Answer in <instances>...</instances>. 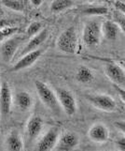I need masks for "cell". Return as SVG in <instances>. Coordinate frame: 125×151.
Segmentation results:
<instances>
[{
  "label": "cell",
  "mask_w": 125,
  "mask_h": 151,
  "mask_svg": "<svg viewBox=\"0 0 125 151\" xmlns=\"http://www.w3.org/2000/svg\"><path fill=\"white\" fill-rule=\"evenodd\" d=\"M114 87L116 88V90H117V92H118V94H119V95H121V99L122 102H124V101H125V91H124L123 86L121 87V86H118V85H115V84H114Z\"/></svg>",
  "instance_id": "obj_25"
},
{
  "label": "cell",
  "mask_w": 125,
  "mask_h": 151,
  "mask_svg": "<svg viewBox=\"0 0 125 151\" xmlns=\"http://www.w3.org/2000/svg\"><path fill=\"white\" fill-rule=\"evenodd\" d=\"M88 137L96 144L107 143L109 139V131L105 124L95 123L88 132Z\"/></svg>",
  "instance_id": "obj_8"
},
{
  "label": "cell",
  "mask_w": 125,
  "mask_h": 151,
  "mask_svg": "<svg viewBox=\"0 0 125 151\" xmlns=\"http://www.w3.org/2000/svg\"><path fill=\"white\" fill-rule=\"evenodd\" d=\"M25 40V37H22V36H14V37H9L7 39V40L4 41V43L1 45L0 48V53H1V56L3 60L9 63L14 58V55L16 54L18 48L20 45Z\"/></svg>",
  "instance_id": "obj_6"
},
{
  "label": "cell",
  "mask_w": 125,
  "mask_h": 151,
  "mask_svg": "<svg viewBox=\"0 0 125 151\" xmlns=\"http://www.w3.org/2000/svg\"><path fill=\"white\" fill-rule=\"evenodd\" d=\"M87 1H89V2H95V1H98V0H87Z\"/></svg>",
  "instance_id": "obj_32"
},
{
  "label": "cell",
  "mask_w": 125,
  "mask_h": 151,
  "mask_svg": "<svg viewBox=\"0 0 125 151\" xmlns=\"http://www.w3.org/2000/svg\"><path fill=\"white\" fill-rule=\"evenodd\" d=\"M85 98L93 107L104 112H114L117 108L116 101L107 94H90Z\"/></svg>",
  "instance_id": "obj_5"
},
{
  "label": "cell",
  "mask_w": 125,
  "mask_h": 151,
  "mask_svg": "<svg viewBox=\"0 0 125 151\" xmlns=\"http://www.w3.org/2000/svg\"><path fill=\"white\" fill-rule=\"evenodd\" d=\"M43 120L39 116H33L29 118L26 125V131L30 140L36 139L42 132Z\"/></svg>",
  "instance_id": "obj_14"
},
{
  "label": "cell",
  "mask_w": 125,
  "mask_h": 151,
  "mask_svg": "<svg viewBox=\"0 0 125 151\" xmlns=\"http://www.w3.org/2000/svg\"><path fill=\"white\" fill-rule=\"evenodd\" d=\"M115 126L116 127H118L121 131L122 132H124V129H125V124H124V122L122 121V122H117V123H115Z\"/></svg>",
  "instance_id": "obj_30"
},
{
  "label": "cell",
  "mask_w": 125,
  "mask_h": 151,
  "mask_svg": "<svg viewBox=\"0 0 125 151\" xmlns=\"http://www.w3.org/2000/svg\"><path fill=\"white\" fill-rule=\"evenodd\" d=\"M58 49L66 54H75L77 48V37L75 27H69L62 31L57 40Z\"/></svg>",
  "instance_id": "obj_2"
},
{
  "label": "cell",
  "mask_w": 125,
  "mask_h": 151,
  "mask_svg": "<svg viewBox=\"0 0 125 151\" xmlns=\"http://www.w3.org/2000/svg\"><path fill=\"white\" fill-rule=\"evenodd\" d=\"M43 1H44V0H30L31 4H32L33 6H35V7H39L40 5L43 3Z\"/></svg>",
  "instance_id": "obj_29"
},
{
  "label": "cell",
  "mask_w": 125,
  "mask_h": 151,
  "mask_svg": "<svg viewBox=\"0 0 125 151\" xmlns=\"http://www.w3.org/2000/svg\"><path fill=\"white\" fill-rule=\"evenodd\" d=\"M19 1H21L23 4H24V5H26V2H27V0H19Z\"/></svg>",
  "instance_id": "obj_31"
},
{
  "label": "cell",
  "mask_w": 125,
  "mask_h": 151,
  "mask_svg": "<svg viewBox=\"0 0 125 151\" xmlns=\"http://www.w3.org/2000/svg\"><path fill=\"white\" fill-rule=\"evenodd\" d=\"M101 32L107 40H115L119 32V27L115 22L106 21L101 24Z\"/></svg>",
  "instance_id": "obj_15"
},
{
  "label": "cell",
  "mask_w": 125,
  "mask_h": 151,
  "mask_svg": "<svg viewBox=\"0 0 125 151\" xmlns=\"http://www.w3.org/2000/svg\"><path fill=\"white\" fill-rule=\"evenodd\" d=\"M12 105V94L10 87L8 83L4 82L1 87H0V111L4 114L7 116L11 110Z\"/></svg>",
  "instance_id": "obj_11"
},
{
  "label": "cell",
  "mask_w": 125,
  "mask_h": 151,
  "mask_svg": "<svg viewBox=\"0 0 125 151\" xmlns=\"http://www.w3.org/2000/svg\"><path fill=\"white\" fill-rule=\"evenodd\" d=\"M107 77L115 85L123 86L125 84V73L122 68L114 63H107L105 66Z\"/></svg>",
  "instance_id": "obj_9"
},
{
  "label": "cell",
  "mask_w": 125,
  "mask_h": 151,
  "mask_svg": "<svg viewBox=\"0 0 125 151\" xmlns=\"http://www.w3.org/2000/svg\"><path fill=\"white\" fill-rule=\"evenodd\" d=\"M76 78L81 84H89L93 80V73L89 68L82 66L77 71Z\"/></svg>",
  "instance_id": "obj_19"
},
{
  "label": "cell",
  "mask_w": 125,
  "mask_h": 151,
  "mask_svg": "<svg viewBox=\"0 0 125 151\" xmlns=\"http://www.w3.org/2000/svg\"><path fill=\"white\" fill-rule=\"evenodd\" d=\"M17 31H18V27H8L3 29H0V42L13 36Z\"/></svg>",
  "instance_id": "obj_23"
},
{
  "label": "cell",
  "mask_w": 125,
  "mask_h": 151,
  "mask_svg": "<svg viewBox=\"0 0 125 151\" xmlns=\"http://www.w3.org/2000/svg\"><path fill=\"white\" fill-rule=\"evenodd\" d=\"M35 86L41 102L47 108H49L51 112L59 114L62 108L60 106L58 100H57L55 93L42 81H35Z\"/></svg>",
  "instance_id": "obj_1"
},
{
  "label": "cell",
  "mask_w": 125,
  "mask_h": 151,
  "mask_svg": "<svg viewBox=\"0 0 125 151\" xmlns=\"http://www.w3.org/2000/svg\"><path fill=\"white\" fill-rule=\"evenodd\" d=\"M2 4L6 8L18 12H23L25 8V5L19 0H2Z\"/></svg>",
  "instance_id": "obj_20"
},
{
  "label": "cell",
  "mask_w": 125,
  "mask_h": 151,
  "mask_svg": "<svg viewBox=\"0 0 125 151\" xmlns=\"http://www.w3.org/2000/svg\"><path fill=\"white\" fill-rule=\"evenodd\" d=\"M117 147L121 150V151H124L125 150V138L124 137H121V138H119L117 141L115 142Z\"/></svg>",
  "instance_id": "obj_27"
},
{
  "label": "cell",
  "mask_w": 125,
  "mask_h": 151,
  "mask_svg": "<svg viewBox=\"0 0 125 151\" xmlns=\"http://www.w3.org/2000/svg\"><path fill=\"white\" fill-rule=\"evenodd\" d=\"M74 6L73 0H53L50 5V10L53 13H59Z\"/></svg>",
  "instance_id": "obj_18"
},
{
  "label": "cell",
  "mask_w": 125,
  "mask_h": 151,
  "mask_svg": "<svg viewBox=\"0 0 125 151\" xmlns=\"http://www.w3.org/2000/svg\"><path fill=\"white\" fill-rule=\"evenodd\" d=\"M56 97L61 108L67 116H74L77 112V101L73 93L66 88L59 87L56 89Z\"/></svg>",
  "instance_id": "obj_4"
},
{
  "label": "cell",
  "mask_w": 125,
  "mask_h": 151,
  "mask_svg": "<svg viewBox=\"0 0 125 151\" xmlns=\"http://www.w3.org/2000/svg\"><path fill=\"white\" fill-rule=\"evenodd\" d=\"M7 149L9 151H20L23 149V142L17 131H12L9 134L6 141Z\"/></svg>",
  "instance_id": "obj_17"
},
{
  "label": "cell",
  "mask_w": 125,
  "mask_h": 151,
  "mask_svg": "<svg viewBox=\"0 0 125 151\" xmlns=\"http://www.w3.org/2000/svg\"><path fill=\"white\" fill-rule=\"evenodd\" d=\"M59 139V129L51 128L46 132L44 136L39 140L36 149L39 151H49L55 148Z\"/></svg>",
  "instance_id": "obj_7"
},
{
  "label": "cell",
  "mask_w": 125,
  "mask_h": 151,
  "mask_svg": "<svg viewBox=\"0 0 125 151\" xmlns=\"http://www.w3.org/2000/svg\"><path fill=\"white\" fill-rule=\"evenodd\" d=\"M0 87H1V86H0Z\"/></svg>",
  "instance_id": "obj_33"
},
{
  "label": "cell",
  "mask_w": 125,
  "mask_h": 151,
  "mask_svg": "<svg viewBox=\"0 0 125 151\" xmlns=\"http://www.w3.org/2000/svg\"><path fill=\"white\" fill-rule=\"evenodd\" d=\"M79 142H80L79 136H77L76 133L67 132L59 137L58 142L56 144L57 147H55V148L62 150V151L73 150L77 147Z\"/></svg>",
  "instance_id": "obj_10"
},
{
  "label": "cell",
  "mask_w": 125,
  "mask_h": 151,
  "mask_svg": "<svg viewBox=\"0 0 125 151\" xmlns=\"http://www.w3.org/2000/svg\"><path fill=\"white\" fill-rule=\"evenodd\" d=\"M115 9L118 10L119 12L125 13V4L122 1H116L115 2Z\"/></svg>",
  "instance_id": "obj_26"
},
{
  "label": "cell",
  "mask_w": 125,
  "mask_h": 151,
  "mask_svg": "<svg viewBox=\"0 0 125 151\" xmlns=\"http://www.w3.org/2000/svg\"><path fill=\"white\" fill-rule=\"evenodd\" d=\"M41 53H42V51L36 49L35 51H32V52H30V53H27V54L22 55L21 58L16 62V64L13 66L11 70L19 71V70H24V69H26V68L32 66L40 57Z\"/></svg>",
  "instance_id": "obj_13"
},
{
  "label": "cell",
  "mask_w": 125,
  "mask_h": 151,
  "mask_svg": "<svg viewBox=\"0 0 125 151\" xmlns=\"http://www.w3.org/2000/svg\"><path fill=\"white\" fill-rule=\"evenodd\" d=\"M114 20H115V23L118 24V27H119L121 32L124 33L125 30V17L123 13H119V12H116L114 13Z\"/></svg>",
  "instance_id": "obj_24"
},
{
  "label": "cell",
  "mask_w": 125,
  "mask_h": 151,
  "mask_svg": "<svg viewBox=\"0 0 125 151\" xmlns=\"http://www.w3.org/2000/svg\"><path fill=\"white\" fill-rule=\"evenodd\" d=\"M85 15H106L108 13V9L105 6H93L88 7L82 10Z\"/></svg>",
  "instance_id": "obj_21"
},
{
  "label": "cell",
  "mask_w": 125,
  "mask_h": 151,
  "mask_svg": "<svg viewBox=\"0 0 125 151\" xmlns=\"http://www.w3.org/2000/svg\"><path fill=\"white\" fill-rule=\"evenodd\" d=\"M101 24L97 21H89L83 27L82 40L88 47H94L100 43L101 40Z\"/></svg>",
  "instance_id": "obj_3"
},
{
  "label": "cell",
  "mask_w": 125,
  "mask_h": 151,
  "mask_svg": "<svg viewBox=\"0 0 125 151\" xmlns=\"http://www.w3.org/2000/svg\"><path fill=\"white\" fill-rule=\"evenodd\" d=\"M42 29V24L39 22H33L31 23L30 25L26 29V34H25V38H32L36 36L39 31Z\"/></svg>",
  "instance_id": "obj_22"
},
{
  "label": "cell",
  "mask_w": 125,
  "mask_h": 151,
  "mask_svg": "<svg viewBox=\"0 0 125 151\" xmlns=\"http://www.w3.org/2000/svg\"><path fill=\"white\" fill-rule=\"evenodd\" d=\"M14 102L21 111H27L32 107L33 99L29 93L21 91L16 93V95L14 97Z\"/></svg>",
  "instance_id": "obj_16"
},
{
  "label": "cell",
  "mask_w": 125,
  "mask_h": 151,
  "mask_svg": "<svg viewBox=\"0 0 125 151\" xmlns=\"http://www.w3.org/2000/svg\"><path fill=\"white\" fill-rule=\"evenodd\" d=\"M10 24H11V22H10V21L6 20V19H0V29L10 27Z\"/></svg>",
  "instance_id": "obj_28"
},
{
  "label": "cell",
  "mask_w": 125,
  "mask_h": 151,
  "mask_svg": "<svg viewBox=\"0 0 125 151\" xmlns=\"http://www.w3.org/2000/svg\"><path fill=\"white\" fill-rule=\"evenodd\" d=\"M48 36H49V30L47 28L41 29L38 34L31 38V40L26 44H25V46L22 49V51L20 52V57L23 55H25V54L30 53V52L38 49V46L42 44L47 40Z\"/></svg>",
  "instance_id": "obj_12"
}]
</instances>
